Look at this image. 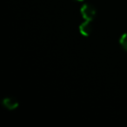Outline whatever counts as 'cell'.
<instances>
[{
  "label": "cell",
  "instance_id": "obj_5",
  "mask_svg": "<svg viewBox=\"0 0 127 127\" xmlns=\"http://www.w3.org/2000/svg\"><path fill=\"white\" fill-rule=\"evenodd\" d=\"M75 1H78V2H83V1H85V0H75Z\"/></svg>",
  "mask_w": 127,
  "mask_h": 127
},
{
  "label": "cell",
  "instance_id": "obj_2",
  "mask_svg": "<svg viewBox=\"0 0 127 127\" xmlns=\"http://www.w3.org/2000/svg\"><path fill=\"white\" fill-rule=\"evenodd\" d=\"M2 104L4 108H6L7 110H10V111L17 109L18 107V105H19L18 101L17 99H15L14 97H4L2 100Z\"/></svg>",
  "mask_w": 127,
  "mask_h": 127
},
{
  "label": "cell",
  "instance_id": "obj_1",
  "mask_svg": "<svg viewBox=\"0 0 127 127\" xmlns=\"http://www.w3.org/2000/svg\"><path fill=\"white\" fill-rule=\"evenodd\" d=\"M80 13H81L82 18L86 21H93V19L97 16V10L95 6L91 4H85L82 5L80 9Z\"/></svg>",
  "mask_w": 127,
  "mask_h": 127
},
{
  "label": "cell",
  "instance_id": "obj_4",
  "mask_svg": "<svg viewBox=\"0 0 127 127\" xmlns=\"http://www.w3.org/2000/svg\"><path fill=\"white\" fill-rule=\"evenodd\" d=\"M119 44L122 48H123L124 51H127V32L126 33H124L121 35V37H119Z\"/></svg>",
  "mask_w": 127,
  "mask_h": 127
},
{
  "label": "cell",
  "instance_id": "obj_3",
  "mask_svg": "<svg viewBox=\"0 0 127 127\" xmlns=\"http://www.w3.org/2000/svg\"><path fill=\"white\" fill-rule=\"evenodd\" d=\"M79 32L82 36L84 37H89L91 35V33L92 32V21H86L85 20V22L79 25Z\"/></svg>",
  "mask_w": 127,
  "mask_h": 127
}]
</instances>
